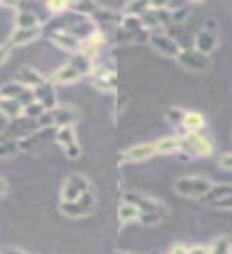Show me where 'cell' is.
Listing matches in <instances>:
<instances>
[{"instance_id": "27", "label": "cell", "mask_w": 232, "mask_h": 254, "mask_svg": "<svg viewBox=\"0 0 232 254\" xmlns=\"http://www.w3.org/2000/svg\"><path fill=\"white\" fill-rule=\"evenodd\" d=\"M232 250V242L229 238L223 237L215 240V243L210 246V254H228Z\"/></svg>"}, {"instance_id": "17", "label": "cell", "mask_w": 232, "mask_h": 254, "mask_svg": "<svg viewBox=\"0 0 232 254\" xmlns=\"http://www.w3.org/2000/svg\"><path fill=\"white\" fill-rule=\"evenodd\" d=\"M0 113L5 115L10 121H13V119L24 115V107H22V103L16 99L0 97Z\"/></svg>"}, {"instance_id": "14", "label": "cell", "mask_w": 232, "mask_h": 254, "mask_svg": "<svg viewBox=\"0 0 232 254\" xmlns=\"http://www.w3.org/2000/svg\"><path fill=\"white\" fill-rule=\"evenodd\" d=\"M40 34H42V27H37V29H18L16 27L10 40H8V46L14 48V46L27 45L30 42H34V40H37L40 37Z\"/></svg>"}, {"instance_id": "31", "label": "cell", "mask_w": 232, "mask_h": 254, "mask_svg": "<svg viewBox=\"0 0 232 254\" xmlns=\"http://www.w3.org/2000/svg\"><path fill=\"white\" fill-rule=\"evenodd\" d=\"M64 153H66V156L69 157V159H78L79 157V154H81V148H79V145H78V141L77 143H74V145H70V146H67V148H64Z\"/></svg>"}, {"instance_id": "22", "label": "cell", "mask_w": 232, "mask_h": 254, "mask_svg": "<svg viewBox=\"0 0 232 254\" xmlns=\"http://www.w3.org/2000/svg\"><path fill=\"white\" fill-rule=\"evenodd\" d=\"M205 119L202 118L201 113H196V111H188L185 113V118H183V127L186 129V133L191 132H199L204 127Z\"/></svg>"}, {"instance_id": "24", "label": "cell", "mask_w": 232, "mask_h": 254, "mask_svg": "<svg viewBox=\"0 0 232 254\" xmlns=\"http://www.w3.org/2000/svg\"><path fill=\"white\" fill-rule=\"evenodd\" d=\"M54 140L58 141L62 148H67L70 145H74V143H77V135H75L74 127L64 126V127H59V129H56Z\"/></svg>"}, {"instance_id": "10", "label": "cell", "mask_w": 232, "mask_h": 254, "mask_svg": "<svg viewBox=\"0 0 232 254\" xmlns=\"http://www.w3.org/2000/svg\"><path fill=\"white\" fill-rule=\"evenodd\" d=\"M50 40L58 48H61L64 51H69V53L78 54L79 48H81V40H78L77 37L67 34V32H62V30L50 32Z\"/></svg>"}, {"instance_id": "15", "label": "cell", "mask_w": 232, "mask_h": 254, "mask_svg": "<svg viewBox=\"0 0 232 254\" xmlns=\"http://www.w3.org/2000/svg\"><path fill=\"white\" fill-rule=\"evenodd\" d=\"M18 81L26 86L27 89H35L46 81V78L32 67H21L18 71Z\"/></svg>"}, {"instance_id": "5", "label": "cell", "mask_w": 232, "mask_h": 254, "mask_svg": "<svg viewBox=\"0 0 232 254\" xmlns=\"http://www.w3.org/2000/svg\"><path fill=\"white\" fill-rule=\"evenodd\" d=\"M40 129H42V127H40L37 119H32L29 116L22 115L19 118L13 119V121H10L5 133H8L10 137H13L16 140L22 141V140H26L27 137H30V135H34Z\"/></svg>"}, {"instance_id": "34", "label": "cell", "mask_w": 232, "mask_h": 254, "mask_svg": "<svg viewBox=\"0 0 232 254\" xmlns=\"http://www.w3.org/2000/svg\"><path fill=\"white\" fill-rule=\"evenodd\" d=\"M212 206L213 208H218V210H232V195L223 198V200H220L217 203H213Z\"/></svg>"}, {"instance_id": "9", "label": "cell", "mask_w": 232, "mask_h": 254, "mask_svg": "<svg viewBox=\"0 0 232 254\" xmlns=\"http://www.w3.org/2000/svg\"><path fill=\"white\" fill-rule=\"evenodd\" d=\"M156 154V149L153 143H143V145H135L129 149H126L121 154L123 162H143L147 159L153 157Z\"/></svg>"}, {"instance_id": "39", "label": "cell", "mask_w": 232, "mask_h": 254, "mask_svg": "<svg viewBox=\"0 0 232 254\" xmlns=\"http://www.w3.org/2000/svg\"><path fill=\"white\" fill-rule=\"evenodd\" d=\"M2 254H27V253H24V251H21V250H6V251H3Z\"/></svg>"}, {"instance_id": "30", "label": "cell", "mask_w": 232, "mask_h": 254, "mask_svg": "<svg viewBox=\"0 0 232 254\" xmlns=\"http://www.w3.org/2000/svg\"><path fill=\"white\" fill-rule=\"evenodd\" d=\"M183 118H185V111L180 108H170L165 113L167 123H170L172 126H181L183 124Z\"/></svg>"}, {"instance_id": "19", "label": "cell", "mask_w": 232, "mask_h": 254, "mask_svg": "<svg viewBox=\"0 0 232 254\" xmlns=\"http://www.w3.org/2000/svg\"><path fill=\"white\" fill-rule=\"evenodd\" d=\"M14 22L18 29H37L42 27V19L38 18L35 13L26 11V10H18L14 16Z\"/></svg>"}, {"instance_id": "33", "label": "cell", "mask_w": 232, "mask_h": 254, "mask_svg": "<svg viewBox=\"0 0 232 254\" xmlns=\"http://www.w3.org/2000/svg\"><path fill=\"white\" fill-rule=\"evenodd\" d=\"M220 165L225 170L232 172V153H225L223 156H220Z\"/></svg>"}, {"instance_id": "1", "label": "cell", "mask_w": 232, "mask_h": 254, "mask_svg": "<svg viewBox=\"0 0 232 254\" xmlns=\"http://www.w3.org/2000/svg\"><path fill=\"white\" fill-rule=\"evenodd\" d=\"M213 183L205 177H183L173 183L175 192L186 198H202L209 194Z\"/></svg>"}, {"instance_id": "37", "label": "cell", "mask_w": 232, "mask_h": 254, "mask_svg": "<svg viewBox=\"0 0 232 254\" xmlns=\"http://www.w3.org/2000/svg\"><path fill=\"white\" fill-rule=\"evenodd\" d=\"M170 254H189V253H188V248H185V246L177 245L170 250Z\"/></svg>"}, {"instance_id": "11", "label": "cell", "mask_w": 232, "mask_h": 254, "mask_svg": "<svg viewBox=\"0 0 232 254\" xmlns=\"http://www.w3.org/2000/svg\"><path fill=\"white\" fill-rule=\"evenodd\" d=\"M124 200L134 203L142 213H151V211H159V213H164V206L162 203L156 200L153 197H147V195H140V194H126L124 195Z\"/></svg>"}, {"instance_id": "35", "label": "cell", "mask_w": 232, "mask_h": 254, "mask_svg": "<svg viewBox=\"0 0 232 254\" xmlns=\"http://www.w3.org/2000/svg\"><path fill=\"white\" fill-rule=\"evenodd\" d=\"M189 254H210V246H201V245H196L193 248L188 250Z\"/></svg>"}, {"instance_id": "29", "label": "cell", "mask_w": 232, "mask_h": 254, "mask_svg": "<svg viewBox=\"0 0 232 254\" xmlns=\"http://www.w3.org/2000/svg\"><path fill=\"white\" fill-rule=\"evenodd\" d=\"M45 107L42 105L40 102H32L30 105H27L26 108H24V116H29L32 119H38L40 116H42L45 113Z\"/></svg>"}, {"instance_id": "40", "label": "cell", "mask_w": 232, "mask_h": 254, "mask_svg": "<svg viewBox=\"0 0 232 254\" xmlns=\"http://www.w3.org/2000/svg\"><path fill=\"white\" fill-rule=\"evenodd\" d=\"M113 254H135V253H121V251H118V253H113Z\"/></svg>"}, {"instance_id": "21", "label": "cell", "mask_w": 232, "mask_h": 254, "mask_svg": "<svg viewBox=\"0 0 232 254\" xmlns=\"http://www.w3.org/2000/svg\"><path fill=\"white\" fill-rule=\"evenodd\" d=\"M229 195H232V186L231 185H220V186L213 185L212 189L209 190V194L202 198V202L212 206L213 203H217V202L223 200V198H226Z\"/></svg>"}, {"instance_id": "18", "label": "cell", "mask_w": 232, "mask_h": 254, "mask_svg": "<svg viewBox=\"0 0 232 254\" xmlns=\"http://www.w3.org/2000/svg\"><path fill=\"white\" fill-rule=\"evenodd\" d=\"M142 216V211L134 203L123 200L118 206V219L121 224H131L134 221H139Z\"/></svg>"}, {"instance_id": "8", "label": "cell", "mask_w": 232, "mask_h": 254, "mask_svg": "<svg viewBox=\"0 0 232 254\" xmlns=\"http://www.w3.org/2000/svg\"><path fill=\"white\" fill-rule=\"evenodd\" d=\"M218 45V30L217 26H205L194 37V50L209 56Z\"/></svg>"}, {"instance_id": "6", "label": "cell", "mask_w": 232, "mask_h": 254, "mask_svg": "<svg viewBox=\"0 0 232 254\" xmlns=\"http://www.w3.org/2000/svg\"><path fill=\"white\" fill-rule=\"evenodd\" d=\"M148 42L157 53L167 56V58L177 59L180 51L183 50L177 40H175L173 37H170V35L164 34V32H153V34H150L148 35Z\"/></svg>"}, {"instance_id": "4", "label": "cell", "mask_w": 232, "mask_h": 254, "mask_svg": "<svg viewBox=\"0 0 232 254\" xmlns=\"http://www.w3.org/2000/svg\"><path fill=\"white\" fill-rule=\"evenodd\" d=\"M183 151L191 156L209 157L213 153L212 141L199 132H191L183 137Z\"/></svg>"}, {"instance_id": "36", "label": "cell", "mask_w": 232, "mask_h": 254, "mask_svg": "<svg viewBox=\"0 0 232 254\" xmlns=\"http://www.w3.org/2000/svg\"><path fill=\"white\" fill-rule=\"evenodd\" d=\"M10 50L11 48L8 45H0V65L8 59V56H10Z\"/></svg>"}, {"instance_id": "12", "label": "cell", "mask_w": 232, "mask_h": 254, "mask_svg": "<svg viewBox=\"0 0 232 254\" xmlns=\"http://www.w3.org/2000/svg\"><path fill=\"white\" fill-rule=\"evenodd\" d=\"M83 75L75 68V65L72 62L64 64L62 67H59L58 70L54 71L53 76L50 78V81L53 84H69V83H74L77 79H79Z\"/></svg>"}, {"instance_id": "25", "label": "cell", "mask_w": 232, "mask_h": 254, "mask_svg": "<svg viewBox=\"0 0 232 254\" xmlns=\"http://www.w3.org/2000/svg\"><path fill=\"white\" fill-rule=\"evenodd\" d=\"M91 19H92V22H99V24H116V22L121 24L123 14L105 10V8L102 10V8L99 6L97 10L94 11V14L91 16Z\"/></svg>"}, {"instance_id": "20", "label": "cell", "mask_w": 232, "mask_h": 254, "mask_svg": "<svg viewBox=\"0 0 232 254\" xmlns=\"http://www.w3.org/2000/svg\"><path fill=\"white\" fill-rule=\"evenodd\" d=\"M21 151V141L16 140L13 137H10L8 133H2L0 135V159L14 156L16 153Z\"/></svg>"}, {"instance_id": "7", "label": "cell", "mask_w": 232, "mask_h": 254, "mask_svg": "<svg viewBox=\"0 0 232 254\" xmlns=\"http://www.w3.org/2000/svg\"><path fill=\"white\" fill-rule=\"evenodd\" d=\"M177 61L185 68L193 70V71H205L210 67L209 56L199 53L197 50H194V48H185V50H181Z\"/></svg>"}, {"instance_id": "38", "label": "cell", "mask_w": 232, "mask_h": 254, "mask_svg": "<svg viewBox=\"0 0 232 254\" xmlns=\"http://www.w3.org/2000/svg\"><path fill=\"white\" fill-rule=\"evenodd\" d=\"M6 189H8V185H6V181L0 178V195L5 194L6 192Z\"/></svg>"}, {"instance_id": "26", "label": "cell", "mask_w": 232, "mask_h": 254, "mask_svg": "<svg viewBox=\"0 0 232 254\" xmlns=\"http://www.w3.org/2000/svg\"><path fill=\"white\" fill-rule=\"evenodd\" d=\"M27 91L26 86H22L19 81H13L5 84L2 89H0V97H6V99H16L19 100V97Z\"/></svg>"}, {"instance_id": "3", "label": "cell", "mask_w": 232, "mask_h": 254, "mask_svg": "<svg viewBox=\"0 0 232 254\" xmlns=\"http://www.w3.org/2000/svg\"><path fill=\"white\" fill-rule=\"evenodd\" d=\"M91 189V185L84 175L74 173L64 181L61 189V202H74L86 194Z\"/></svg>"}, {"instance_id": "13", "label": "cell", "mask_w": 232, "mask_h": 254, "mask_svg": "<svg viewBox=\"0 0 232 254\" xmlns=\"http://www.w3.org/2000/svg\"><path fill=\"white\" fill-rule=\"evenodd\" d=\"M34 95H35V100L40 102L42 105L45 107V110H53L56 107V92H54V84L46 79L43 84H40L38 87H35Z\"/></svg>"}, {"instance_id": "16", "label": "cell", "mask_w": 232, "mask_h": 254, "mask_svg": "<svg viewBox=\"0 0 232 254\" xmlns=\"http://www.w3.org/2000/svg\"><path fill=\"white\" fill-rule=\"evenodd\" d=\"M153 145L156 149V154H177L183 151V138L164 137V138H159Z\"/></svg>"}, {"instance_id": "2", "label": "cell", "mask_w": 232, "mask_h": 254, "mask_svg": "<svg viewBox=\"0 0 232 254\" xmlns=\"http://www.w3.org/2000/svg\"><path fill=\"white\" fill-rule=\"evenodd\" d=\"M97 208V198L92 192V189L87 190L79 198L74 202H61L59 203V211L66 214L69 218H84L91 216V214Z\"/></svg>"}, {"instance_id": "28", "label": "cell", "mask_w": 232, "mask_h": 254, "mask_svg": "<svg viewBox=\"0 0 232 254\" xmlns=\"http://www.w3.org/2000/svg\"><path fill=\"white\" fill-rule=\"evenodd\" d=\"M162 219H164V213L151 211V213H142L139 221L145 226H156V224H159V222H162Z\"/></svg>"}, {"instance_id": "32", "label": "cell", "mask_w": 232, "mask_h": 254, "mask_svg": "<svg viewBox=\"0 0 232 254\" xmlns=\"http://www.w3.org/2000/svg\"><path fill=\"white\" fill-rule=\"evenodd\" d=\"M48 8H50L53 13L61 14L69 8V3L67 2H50V3H48Z\"/></svg>"}, {"instance_id": "23", "label": "cell", "mask_w": 232, "mask_h": 254, "mask_svg": "<svg viewBox=\"0 0 232 254\" xmlns=\"http://www.w3.org/2000/svg\"><path fill=\"white\" fill-rule=\"evenodd\" d=\"M92 83H94V86L97 87L99 91L113 92L116 89V73H115V71H108V73L94 76Z\"/></svg>"}]
</instances>
